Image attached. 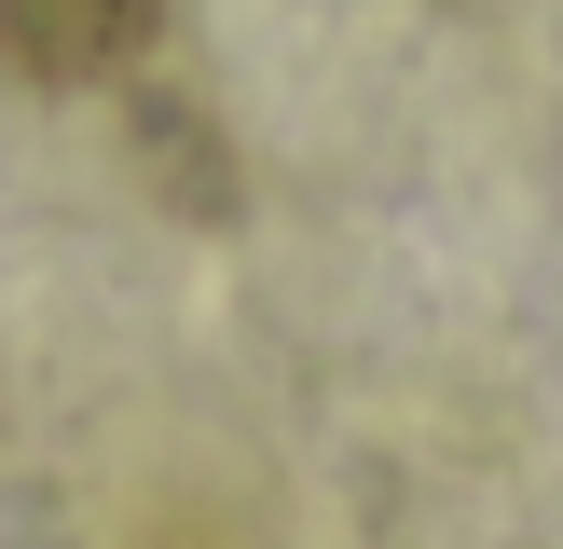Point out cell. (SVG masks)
Returning <instances> with one entry per match:
<instances>
[{
  "mask_svg": "<svg viewBox=\"0 0 563 549\" xmlns=\"http://www.w3.org/2000/svg\"><path fill=\"white\" fill-rule=\"evenodd\" d=\"M165 0H0V69L27 82H110L124 55H152Z\"/></svg>",
  "mask_w": 563,
  "mask_h": 549,
  "instance_id": "6da1fadb",
  "label": "cell"
}]
</instances>
